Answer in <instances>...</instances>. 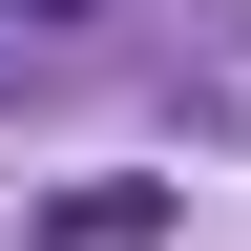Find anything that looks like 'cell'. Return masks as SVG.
Wrapping results in <instances>:
<instances>
[{"mask_svg": "<svg viewBox=\"0 0 251 251\" xmlns=\"http://www.w3.org/2000/svg\"><path fill=\"white\" fill-rule=\"evenodd\" d=\"M21 21H105V0H21Z\"/></svg>", "mask_w": 251, "mask_h": 251, "instance_id": "6da1fadb", "label": "cell"}]
</instances>
